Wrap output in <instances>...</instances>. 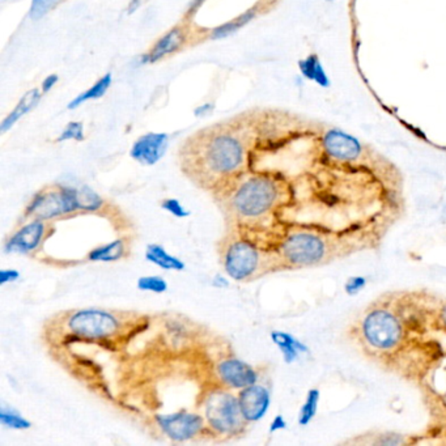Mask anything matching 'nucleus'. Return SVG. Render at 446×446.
Listing matches in <instances>:
<instances>
[{"label":"nucleus","mask_w":446,"mask_h":446,"mask_svg":"<svg viewBox=\"0 0 446 446\" xmlns=\"http://www.w3.org/2000/svg\"><path fill=\"white\" fill-rule=\"evenodd\" d=\"M349 331L365 356L412 383L423 381L444 356L438 340L410 328L383 296L363 311Z\"/></svg>","instance_id":"obj_1"},{"label":"nucleus","mask_w":446,"mask_h":446,"mask_svg":"<svg viewBox=\"0 0 446 446\" xmlns=\"http://www.w3.org/2000/svg\"><path fill=\"white\" fill-rule=\"evenodd\" d=\"M288 199V194L276 178L258 174L245 180L227 201L230 215L241 223H255L268 218Z\"/></svg>","instance_id":"obj_2"},{"label":"nucleus","mask_w":446,"mask_h":446,"mask_svg":"<svg viewBox=\"0 0 446 446\" xmlns=\"http://www.w3.org/2000/svg\"><path fill=\"white\" fill-rule=\"evenodd\" d=\"M275 255L284 268H310L345 258L328 237L308 229H293L279 241Z\"/></svg>","instance_id":"obj_3"},{"label":"nucleus","mask_w":446,"mask_h":446,"mask_svg":"<svg viewBox=\"0 0 446 446\" xmlns=\"http://www.w3.org/2000/svg\"><path fill=\"white\" fill-rule=\"evenodd\" d=\"M244 160L242 143L229 134H219L211 137L202 148L199 168L189 175L198 186L215 189L223 180L236 174Z\"/></svg>","instance_id":"obj_4"},{"label":"nucleus","mask_w":446,"mask_h":446,"mask_svg":"<svg viewBox=\"0 0 446 446\" xmlns=\"http://www.w3.org/2000/svg\"><path fill=\"white\" fill-rule=\"evenodd\" d=\"M224 271L235 282H252L266 273L282 270L278 256L245 237H232L223 247Z\"/></svg>","instance_id":"obj_5"},{"label":"nucleus","mask_w":446,"mask_h":446,"mask_svg":"<svg viewBox=\"0 0 446 446\" xmlns=\"http://www.w3.org/2000/svg\"><path fill=\"white\" fill-rule=\"evenodd\" d=\"M203 416L207 427L220 436H237L249 424L242 416L238 397L225 389L213 390L206 397Z\"/></svg>","instance_id":"obj_6"},{"label":"nucleus","mask_w":446,"mask_h":446,"mask_svg":"<svg viewBox=\"0 0 446 446\" xmlns=\"http://www.w3.org/2000/svg\"><path fill=\"white\" fill-rule=\"evenodd\" d=\"M79 212L78 187L58 185L37 192L25 209L24 219L50 221Z\"/></svg>","instance_id":"obj_7"},{"label":"nucleus","mask_w":446,"mask_h":446,"mask_svg":"<svg viewBox=\"0 0 446 446\" xmlns=\"http://www.w3.org/2000/svg\"><path fill=\"white\" fill-rule=\"evenodd\" d=\"M67 328L73 337L84 340H104L116 337L122 328L116 313L102 309H80L67 317Z\"/></svg>","instance_id":"obj_8"},{"label":"nucleus","mask_w":446,"mask_h":446,"mask_svg":"<svg viewBox=\"0 0 446 446\" xmlns=\"http://www.w3.org/2000/svg\"><path fill=\"white\" fill-rule=\"evenodd\" d=\"M322 156L335 165H355L364 156V144L359 137L342 128H328L321 137Z\"/></svg>","instance_id":"obj_9"},{"label":"nucleus","mask_w":446,"mask_h":446,"mask_svg":"<svg viewBox=\"0 0 446 446\" xmlns=\"http://www.w3.org/2000/svg\"><path fill=\"white\" fill-rule=\"evenodd\" d=\"M54 225L45 220L30 219L7 238L4 252L7 254L29 255L36 253L54 232Z\"/></svg>","instance_id":"obj_10"},{"label":"nucleus","mask_w":446,"mask_h":446,"mask_svg":"<svg viewBox=\"0 0 446 446\" xmlns=\"http://www.w3.org/2000/svg\"><path fill=\"white\" fill-rule=\"evenodd\" d=\"M155 421L166 438L177 442L189 441L199 436L207 426L204 416L186 410L173 414H157Z\"/></svg>","instance_id":"obj_11"},{"label":"nucleus","mask_w":446,"mask_h":446,"mask_svg":"<svg viewBox=\"0 0 446 446\" xmlns=\"http://www.w3.org/2000/svg\"><path fill=\"white\" fill-rule=\"evenodd\" d=\"M216 374L221 383L230 390H241L259 381V373L254 366L237 357L221 360L216 366Z\"/></svg>","instance_id":"obj_12"},{"label":"nucleus","mask_w":446,"mask_h":446,"mask_svg":"<svg viewBox=\"0 0 446 446\" xmlns=\"http://www.w3.org/2000/svg\"><path fill=\"white\" fill-rule=\"evenodd\" d=\"M237 397L242 416L249 424L264 419L271 404V392L258 383L241 389Z\"/></svg>","instance_id":"obj_13"},{"label":"nucleus","mask_w":446,"mask_h":446,"mask_svg":"<svg viewBox=\"0 0 446 446\" xmlns=\"http://www.w3.org/2000/svg\"><path fill=\"white\" fill-rule=\"evenodd\" d=\"M168 144L169 137L164 132H148L132 144L130 156L139 164L152 166L164 157Z\"/></svg>","instance_id":"obj_14"},{"label":"nucleus","mask_w":446,"mask_h":446,"mask_svg":"<svg viewBox=\"0 0 446 446\" xmlns=\"http://www.w3.org/2000/svg\"><path fill=\"white\" fill-rule=\"evenodd\" d=\"M183 42H185V36H183L182 30L178 27L172 29L156 42L155 46L148 54H144L140 58V63H155L166 55L177 51L182 46Z\"/></svg>","instance_id":"obj_15"},{"label":"nucleus","mask_w":446,"mask_h":446,"mask_svg":"<svg viewBox=\"0 0 446 446\" xmlns=\"http://www.w3.org/2000/svg\"><path fill=\"white\" fill-rule=\"evenodd\" d=\"M299 71L302 79L314 82L319 88L328 89L331 87V79L317 54H309L299 61Z\"/></svg>","instance_id":"obj_16"},{"label":"nucleus","mask_w":446,"mask_h":446,"mask_svg":"<svg viewBox=\"0 0 446 446\" xmlns=\"http://www.w3.org/2000/svg\"><path fill=\"white\" fill-rule=\"evenodd\" d=\"M128 249H130V245L126 238H117L108 244L92 249L87 255V259L91 262H105V264L117 262L128 254Z\"/></svg>","instance_id":"obj_17"},{"label":"nucleus","mask_w":446,"mask_h":446,"mask_svg":"<svg viewBox=\"0 0 446 446\" xmlns=\"http://www.w3.org/2000/svg\"><path fill=\"white\" fill-rule=\"evenodd\" d=\"M146 259L149 264H155L166 271H183L186 268V264L181 258L171 254L160 244H149L147 246Z\"/></svg>","instance_id":"obj_18"},{"label":"nucleus","mask_w":446,"mask_h":446,"mask_svg":"<svg viewBox=\"0 0 446 446\" xmlns=\"http://www.w3.org/2000/svg\"><path fill=\"white\" fill-rule=\"evenodd\" d=\"M41 99H42V96H41V93H39L38 89H32V91L27 92L23 96V99L18 101L15 109L12 110L6 118L3 119V122L0 125V132L6 134L8 130L13 128L18 119L23 118L30 110L36 108Z\"/></svg>","instance_id":"obj_19"},{"label":"nucleus","mask_w":446,"mask_h":446,"mask_svg":"<svg viewBox=\"0 0 446 446\" xmlns=\"http://www.w3.org/2000/svg\"><path fill=\"white\" fill-rule=\"evenodd\" d=\"M271 340L273 345L280 349L283 359L287 364H292L299 359L300 354L308 351V348L304 346L300 340L284 331H273Z\"/></svg>","instance_id":"obj_20"},{"label":"nucleus","mask_w":446,"mask_h":446,"mask_svg":"<svg viewBox=\"0 0 446 446\" xmlns=\"http://www.w3.org/2000/svg\"><path fill=\"white\" fill-rule=\"evenodd\" d=\"M111 82H113L111 73H106L105 76L101 78L99 82H94L88 91H85L84 93H82V94L76 96V97L68 104L67 108L70 110L76 109V108H79L82 104L87 102V101L99 100L102 96L106 94V92L109 91Z\"/></svg>","instance_id":"obj_21"},{"label":"nucleus","mask_w":446,"mask_h":446,"mask_svg":"<svg viewBox=\"0 0 446 446\" xmlns=\"http://www.w3.org/2000/svg\"><path fill=\"white\" fill-rule=\"evenodd\" d=\"M105 199L92 187L82 185L78 187V206L80 212H99L105 207Z\"/></svg>","instance_id":"obj_22"},{"label":"nucleus","mask_w":446,"mask_h":446,"mask_svg":"<svg viewBox=\"0 0 446 446\" xmlns=\"http://www.w3.org/2000/svg\"><path fill=\"white\" fill-rule=\"evenodd\" d=\"M255 15H256V8L249 9V11H246L245 13H242L241 16H238L235 20L228 21L225 24L215 27L211 33V37L213 39H221V38L232 36L236 33L240 27H245L247 23H250L255 18Z\"/></svg>","instance_id":"obj_23"},{"label":"nucleus","mask_w":446,"mask_h":446,"mask_svg":"<svg viewBox=\"0 0 446 446\" xmlns=\"http://www.w3.org/2000/svg\"><path fill=\"white\" fill-rule=\"evenodd\" d=\"M0 423L6 428L13 430H27L32 428V421L27 420L23 414H20L13 407H8L6 404H1L0 407Z\"/></svg>","instance_id":"obj_24"},{"label":"nucleus","mask_w":446,"mask_h":446,"mask_svg":"<svg viewBox=\"0 0 446 446\" xmlns=\"http://www.w3.org/2000/svg\"><path fill=\"white\" fill-rule=\"evenodd\" d=\"M319 392L317 389H311L306 399L304 402L302 407H301L300 414H299V424L300 426H308L313 418L317 414V407H318Z\"/></svg>","instance_id":"obj_25"},{"label":"nucleus","mask_w":446,"mask_h":446,"mask_svg":"<svg viewBox=\"0 0 446 446\" xmlns=\"http://www.w3.org/2000/svg\"><path fill=\"white\" fill-rule=\"evenodd\" d=\"M137 287L139 291L151 292L156 295H161L168 291L169 285L163 276L159 275H146L137 279Z\"/></svg>","instance_id":"obj_26"},{"label":"nucleus","mask_w":446,"mask_h":446,"mask_svg":"<svg viewBox=\"0 0 446 446\" xmlns=\"http://www.w3.org/2000/svg\"><path fill=\"white\" fill-rule=\"evenodd\" d=\"M84 126L82 122H70L62 134L58 137L56 142H67V140H76L82 142L84 140Z\"/></svg>","instance_id":"obj_27"},{"label":"nucleus","mask_w":446,"mask_h":446,"mask_svg":"<svg viewBox=\"0 0 446 446\" xmlns=\"http://www.w3.org/2000/svg\"><path fill=\"white\" fill-rule=\"evenodd\" d=\"M161 209L166 211L168 213H171L177 219H185L187 216H190V211L186 210L181 201L175 199V198H166L161 202Z\"/></svg>","instance_id":"obj_28"},{"label":"nucleus","mask_w":446,"mask_h":446,"mask_svg":"<svg viewBox=\"0 0 446 446\" xmlns=\"http://www.w3.org/2000/svg\"><path fill=\"white\" fill-rule=\"evenodd\" d=\"M56 3H58V0H32L30 18H35V20L44 18Z\"/></svg>","instance_id":"obj_29"},{"label":"nucleus","mask_w":446,"mask_h":446,"mask_svg":"<svg viewBox=\"0 0 446 446\" xmlns=\"http://www.w3.org/2000/svg\"><path fill=\"white\" fill-rule=\"evenodd\" d=\"M432 328L435 333L446 334V300L444 299L440 302V306H438Z\"/></svg>","instance_id":"obj_30"},{"label":"nucleus","mask_w":446,"mask_h":446,"mask_svg":"<svg viewBox=\"0 0 446 446\" xmlns=\"http://www.w3.org/2000/svg\"><path fill=\"white\" fill-rule=\"evenodd\" d=\"M21 278V273L15 268H3L0 271V285H6L8 283L18 282Z\"/></svg>","instance_id":"obj_31"},{"label":"nucleus","mask_w":446,"mask_h":446,"mask_svg":"<svg viewBox=\"0 0 446 446\" xmlns=\"http://www.w3.org/2000/svg\"><path fill=\"white\" fill-rule=\"evenodd\" d=\"M365 280L363 278H352L348 280L346 290L348 293H355V292L360 291L363 287H364Z\"/></svg>","instance_id":"obj_32"},{"label":"nucleus","mask_w":446,"mask_h":446,"mask_svg":"<svg viewBox=\"0 0 446 446\" xmlns=\"http://www.w3.org/2000/svg\"><path fill=\"white\" fill-rule=\"evenodd\" d=\"M58 80H59L58 75H55V73H53V75H49L47 78H45V80L42 82V92H44V93H47V92L51 91V89L54 88L55 84L58 82Z\"/></svg>","instance_id":"obj_33"},{"label":"nucleus","mask_w":446,"mask_h":446,"mask_svg":"<svg viewBox=\"0 0 446 446\" xmlns=\"http://www.w3.org/2000/svg\"><path fill=\"white\" fill-rule=\"evenodd\" d=\"M211 284H212V287H215V288H218V290H225V288L229 287V284H230V283H229V280H228L225 276H223V275H219V273H218V275H215V276H213V279H212V283H211Z\"/></svg>","instance_id":"obj_34"},{"label":"nucleus","mask_w":446,"mask_h":446,"mask_svg":"<svg viewBox=\"0 0 446 446\" xmlns=\"http://www.w3.org/2000/svg\"><path fill=\"white\" fill-rule=\"evenodd\" d=\"M285 427H287L285 420H284L282 415H278V416L271 421V426H270V433L278 432V430H282V429L285 428Z\"/></svg>","instance_id":"obj_35"},{"label":"nucleus","mask_w":446,"mask_h":446,"mask_svg":"<svg viewBox=\"0 0 446 446\" xmlns=\"http://www.w3.org/2000/svg\"><path fill=\"white\" fill-rule=\"evenodd\" d=\"M212 110H213L212 104H204V105L194 110V114H195V117H207L210 113H212Z\"/></svg>","instance_id":"obj_36"},{"label":"nucleus","mask_w":446,"mask_h":446,"mask_svg":"<svg viewBox=\"0 0 446 446\" xmlns=\"http://www.w3.org/2000/svg\"><path fill=\"white\" fill-rule=\"evenodd\" d=\"M139 6H140V1H139V0H132V1H131V6H130V8H128L130 13H132L134 9H137Z\"/></svg>","instance_id":"obj_37"},{"label":"nucleus","mask_w":446,"mask_h":446,"mask_svg":"<svg viewBox=\"0 0 446 446\" xmlns=\"http://www.w3.org/2000/svg\"><path fill=\"white\" fill-rule=\"evenodd\" d=\"M326 1H334V0H326Z\"/></svg>","instance_id":"obj_38"},{"label":"nucleus","mask_w":446,"mask_h":446,"mask_svg":"<svg viewBox=\"0 0 446 446\" xmlns=\"http://www.w3.org/2000/svg\"><path fill=\"white\" fill-rule=\"evenodd\" d=\"M273 1H275V0H273Z\"/></svg>","instance_id":"obj_39"}]
</instances>
